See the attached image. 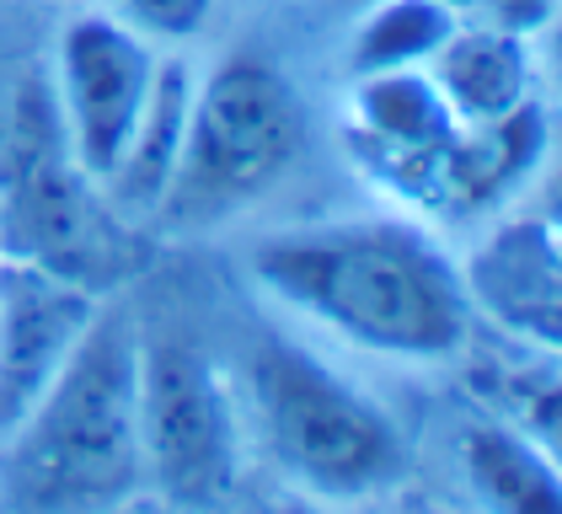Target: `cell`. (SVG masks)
<instances>
[{
	"mask_svg": "<svg viewBox=\"0 0 562 514\" xmlns=\"http://www.w3.org/2000/svg\"><path fill=\"white\" fill-rule=\"evenodd\" d=\"M236 396L273 471L322 504H364L407 477V434L386 402L305 343H252Z\"/></svg>",
	"mask_w": 562,
	"mask_h": 514,
	"instance_id": "3957f363",
	"label": "cell"
},
{
	"mask_svg": "<svg viewBox=\"0 0 562 514\" xmlns=\"http://www.w3.org/2000/svg\"><path fill=\"white\" fill-rule=\"evenodd\" d=\"M220 0H108V16H119L124 27H134L139 38H150L156 48L199 38L215 22Z\"/></svg>",
	"mask_w": 562,
	"mask_h": 514,
	"instance_id": "2e32d148",
	"label": "cell"
},
{
	"mask_svg": "<svg viewBox=\"0 0 562 514\" xmlns=\"http://www.w3.org/2000/svg\"><path fill=\"white\" fill-rule=\"evenodd\" d=\"M456 113L434 91L429 70L348 76L344 150L402 214H434L439 171L456 139Z\"/></svg>",
	"mask_w": 562,
	"mask_h": 514,
	"instance_id": "ba28073f",
	"label": "cell"
},
{
	"mask_svg": "<svg viewBox=\"0 0 562 514\" xmlns=\"http://www.w3.org/2000/svg\"><path fill=\"white\" fill-rule=\"evenodd\" d=\"M456 467L476 499L498 514H536L562 504L558 450L509 418H472L456 434Z\"/></svg>",
	"mask_w": 562,
	"mask_h": 514,
	"instance_id": "5bb4252c",
	"label": "cell"
},
{
	"mask_svg": "<svg viewBox=\"0 0 562 514\" xmlns=\"http://www.w3.org/2000/svg\"><path fill=\"white\" fill-rule=\"evenodd\" d=\"M353 5H364V0H353Z\"/></svg>",
	"mask_w": 562,
	"mask_h": 514,
	"instance_id": "ac0fdd59",
	"label": "cell"
},
{
	"mask_svg": "<svg viewBox=\"0 0 562 514\" xmlns=\"http://www.w3.org/2000/svg\"><path fill=\"white\" fill-rule=\"evenodd\" d=\"M429 70L434 91L445 97V108L456 113V124H487L515 113L519 102L536 97V48L525 33L498 27V22H476L461 16L456 33L434 48Z\"/></svg>",
	"mask_w": 562,
	"mask_h": 514,
	"instance_id": "7c38bea8",
	"label": "cell"
},
{
	"mask_svg": "<svg viewBox=\"0 0 562 514\" xmlns=\"http://www.w3.org/2000/svg\"><path fill=\"white\" fill-rule=\"evenodd\" d=\"M456 16H476V22H498L515 27L525 38H541L558 16V0H445Z\"/></svg>",
	"mask_w": 562,
	"mask_h": 514,
	"instance_id": "e0dca14e",
	"label": "cell"
},
{
	"mask_svg": "<svg viewBox=\"0 0 562 514\" xmlns=\"http://www.w3.org/2000/svg\"><path fill=\"white\" fill-rule=\"evenodd\" d=\"M552 156V113L541 97L519 102L515 113L487 119V124H461L450 139V156L439 171L434 214L439 220H487L509 210L530 177Z\"/></svg>",
	"mask_w": 562,
	"mask_h": 514,
	"instance_id": "8fae6325",
	"label": "cell"
},
{
	"mask_svg": "<svg viewBox=\"0 0 562 514\" xmlns=\"http://www.w3.org/2000/svg\"><path fill=\"white\" fill-rule=\"evenodd\" d=\"M456 22L461 16L445 0H364L348 38V76L424 70L434 48L456 33Z\"/></svg>",
	"mask_w": 562,
	"mask_h": 514,
	"instance_id": "9a60e30c",
	"label": "cell"
},
{
	"mask_svg": "<svg viewBox=\"0 0 562 514\" xmlns=\"http://www.w3.org/2000/svg\"><path fill=\"white\" fill-rule=\"evenodd\" d=\"M247 279L301 322L396 365H445L472 338L456 257L413 214L268 231L247 247Z\"/></svg>",
	"mask_w": 562,
	"mask_h": 514,
	"instance_id": "6da1fadb",
	"label": "cell"
},
{
	"mask_svg": "<svg viewBox=\"0 0 562 514\" xmlns=\"http://www.w3.org/2000/svg\"><path fill=\"white\" fill-rule=\"evenodd\" d=\"M102 300V290L59 268L0 253V434H11L16 418L44 396V386L65 370Z\"/></svg>",
	"mask_w": 562,
	"mask_h": 514,
	"instance_id": "30bf717a",
	"label": "cell"
},
{
	"mask_svg": "<svg viewBox=\"0 0 562 514\" xmlns=\"http://www.w3.org/2000/svg\"><path fill=\"white\" fill-rule=\"evenodd\" d=\"M461 290L472 316L536 354L562 343V242L552 210H498L461 262Z\"/></svg>",
	"mask_w": 562,
	"mask_h": 514,
	"instance_id": "9c48e42d",
	"label": "cell"
},
{
	"mask_svg": "<svg viewBox=\"0 0 562 514\" xmlns=\"http://www.w3.org/2000/svg\"><path fill=\"white\" fill-rule=\"evenodd\" d=\"M156 65H161V48L108 11H81L59 33L48 102H54V119L65 134V150L97 188L113 171L134 119L145 108Z\"/></svg>",
	"mask_w": 562,
	"mask_h": 514,
	"instance_id": "52a82bcc",
	"label": "cell"
},
{
	"mask_svg": "<svg viewBox=\"0 0 562 514\" xmlns=\"http://www.w3.org/2000/svg\"><path fill=\"white\" fill-rule=\"evenodd\" d=\"M139 471L177 510H215L236 493L247 461L241 396L188 338H139Z\"/></svg>",
	"mask_w": 562,
	"mask_h": 514,
	"instance_id": "5b68a950",
	"label": "cell"
},
{
	"mask_svg": "<svg viewBox=\"0 0 562 514\" xmlns=\"http://www.w3.org/2000/svg\"><path fill=\"white\" fill-rule=\"evenodd\" d=\"M193 65L182 54H161L156 81L145 91V108L134 119L130 139L119 150L113 171L102 177V199L124 220H150L167 182H172L177 150H182V128H188V108H193Z\"/></svg>",
	"mask_w": 562,
	"mask_h": 514,
	"instance_id": "4fadbf2b",
	"label": "cell"
},
{
	"mask_svg": "<svg viewBox=\"0 0 562 514\" xmlns=\"http://www.w3.org/2000/svg\"><path fill=\"white\" fill-rule=\"evenodd\" d=\"M124 225L130 220L102 199V188L65 150L54 102L22 91L16 134L0 171V253L33 257L102 290L124 268Z\"/></svg>",
	"mask_w": 562,
	"mask_h": 514,
	"instance_id": "8992f818",
	"label": "cell"
},
{
	"mask_svg": "<svg viewBox=\"0 0 562 514\" xmlns=\"http://www.w3.org/2000/svg\"><path fill=\"white\" fill-rule=\"evenodd\" d=\"M305 150V102L268 54H225L193 81L172 182L156 204L167 236H210L262 204Z\"/></svg>",
	"mask_w": 562,
	"mask_h": 514,
	"instance_id": "277c9868",
	"label": "cell"
},
{
	"mask_svg": "<svg viewBox=\"0 0 562 514\" xmlns=\"http://www.w3.org/2000/svg\"><path fill=\"white\" fill-rule=\"evenodd\" d=\"M139 327L130 305L102 300L97 322L44 396L0 434V510L97 514L130 504L139 471Z\"/></svg>",
	"mask_w": 562,
	"mask_h": 514,
	"instance_id": "7a4b0ae2",
	"label": "cell"
}]
</instances>
